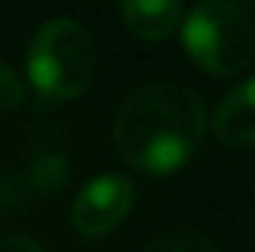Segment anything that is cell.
<instances>
[{
  "mask_svg": "<svg viewBox=\"0 0 255 252\" xmlns=\"http://www.w3.org/2000/svg\"><path fill=\"white\" fill-rule=\"evenodd\" d=\"M214 133L229 148H255V77L220 101L214 113Z\"/></svg>",
  "mask_w": 255,
  "mask_h": 252,
  "instance_id": "cell-5",
  "label": "cell"
},
{
  "mask_svg": "<svg viewBox=\"0 0 255 252\" xmlns=\"http://www.w3.org/2000/svg\"><path fill=\"white\" fill-rule=\"evenodd\" d=\"M95 39L71 18H54L30 42L27 74L33 86L54 101L77 98L95 74Z\"/></svg>",
  "mask_w": 255,
  "mask_h": 252,
  "instance_id": "cell-2",
  "label": "cell"
},
{
  "mask_svg": "<svg viewBox=\"0 0 255 252\" xmlns=\"http://www.w3.org/2000/svg\"><path fill=\"white\" fill-rule=\"evenodd\" d=\"M0 252H45V250L39 244H33L30 238L12 235V238H0Z\"/></svg>",
  "mask_w": 255,
  "mask_h": 252,
  "instance_id": "cell-10",
  "label": "cell"
},
{
  "mask_svg": "<svg viewBox=\"0 0 255 252\" xmlns=\"http://www.w3.org/2000/svg\"><path fill=\"white\" fill-rule=\"evenodd\" d=\"M133 205V184L125 175H101L77 193L71 205V226L86 238L113 232Z\"/></svg>",
  "mask_w": 255,
  "mask_h": 252,
  "instance_id": "cell-4",
  "label": "cell"
},
{
  "mask_svg": "<svg viewBox=\"0 0 255 252\" xmlns=\"http://www.w3.org/2000/svg\"><path fill=\"white\" fill-rule=\"evenodd\" d=\"M122 15L133 36L160 42L181 24V0H122Z\"/></svg>",
  "mask_w": 255,
  "mask_h": 252,
  "instance_id": "cell-6",
  "label": "cell"
},
{
  "mask_svg": "<svg viewBox=\"0 0 255 252\" xmlns=\"http://www.w3.org/2000/svg\"><path fill=\"white\" fill-rule=\"evenodd\" d=\"M24 104V83L12 68L0 63V113H12Z\"/></svg>",
  "mask_w": 255,
  "mask_h": 252,
  "instance_id": "cell-9",
  "label": "cell"
},
{
  "mask_svg": "<svg viewBox=\"0 0 255 252\" xmlns=\"http://www.w3.org/2000/svg\"><path fill=\"white\" fill-rule=\"evenodd\" d=\"M68 178V163H65L60 154H45L33 163L30 169V181L39 190H57L65 184Z\"/></svg>",
  "mask_w": 255,
  "mask_h": 252,
  "instance_id": "cell-8",
  "label": "cell"
},
{
  "mask_svg": "<svg viewBox=\"0 0 255 252\" xmlns=\"http://www.w3.org/2000/svg\"><path fill=\"white\" fill-rule=\"evenodd\" d=\"M181 45L202 71L232 77L253 63L255 24L238 3L205 0L181 24Z\"/></svg>",
  "mask_w": 255,
  "mask_h": 252,
  "instance_id": "cell-3",
  "label": "cell"
},
{
  "mask_svg": "<svg viewBox=\"0 0 255 252\" xmlns=\"http://www.w3.org/2000/svg\"><path fill=\"white\" fill-rule=\"evenodd\" d=\"M142 252H220L211 235L199 229H172L157 238H151Z\"/></svg>",
  "mask_w": 255,
  "mask_h": 252,
  "instance_id": "cell-7",
  "label": "cell"
},
{
  "mask_svg": "<svg viewBox=\"0 0 255 252\" xmlns=\"http://www.w3.org/2000/svg\"><path fill=\"white\" fill-rule=\"evenodd\" d=\"M208 110L202 95L178 80H151L122 101L113 145L128 166L145 175L178 172L202 145Z\"/></svg>",
  "mask_w": 255,
  "mask_h": 252,
  "instance_id": "cell-1",
  "label": "cell"
}]
</instances>
